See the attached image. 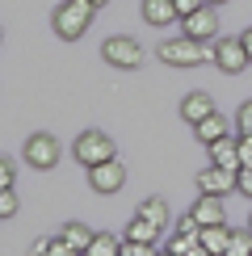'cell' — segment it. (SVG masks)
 <instances>
[{
  "label": "cell",
  "mask_w": 252,
  "mask_h": 256,
  "mask_svg": "<svg viewBox=\"0 0 252 256\" xmlns=\"http://www.w3.org/2000/svg\"><path fill=\"white\" fill-rule=\"evenodd\" d=\"M92 13H97L92 0H63V4L55 8V34L68 38V42L84 38V30L92 26Z\"/></svg>",
  "instance_id": "1"
},
{
  "label": "cell",
  "mask_w": 252,
  "mask_h": 256,
  "mask_svg": "<svg viewBox=\"0 0 252 256\" xmlns=\"http://www.w3.org/2000/svg\"><path fill=\"white\" fill-rule=\"evenodd\" d=\"M160 59L168 63V68H198V63H206V59H214V50H206L198 38H172V42H164L160 46Z\"/></svg>",
  "instance_id": "2"
},
{
  "label": "cell",
  "mask_w": 252,
  "mask_h": 256,
  "mask_svg": "<svg viewBox=\"0 0 252 256\" xmlns=\"http://www.w3.org/2000/svg\"><path fill=\"white\" fill-rule=\"evenodd\" d=\"M101 55H105V63H114V68H122V72H134V68L143 63V46H139L134 38L118 34V38H105Z\"/></svg>",
  "instance_id": "3"
},
{
  "label": "cell",
  "mask_w": 252,
  "mask_h": 256,
  "mask_svg": "<svg viewBox=\"0 0 252 256\" xmlns=\"http://www.w3.org/2000/svg\"><path fill=\"white\" fill-rule=\"evenodd\" d=\"M76 160L84 168H97L105 164V160H114V143H110V134H101V130H84L76 138Z\"/></svg>",
  "instance_id": "4"
},
{
  "label": "cell",
  "mask_w": 252,
  "mask_h": 256,
  "mask_svg": "<svg viewBox=\"0 0 252 256\" xmlns=\"http://www.w3.org/2000/svg\"><path fill=\"white\" fill-rule=\"evenodd\" d=\"M214 63H218V72H227V76H240L252 59H248V50H244L240 38H218L214 42Z\"/></svg>",
  "instance_id": "5"
},
{
  "label": "cell",
  "mask_w": 252,
  "mask_h": 256,
  "mask_svg": "<svg viewBox=\"0 0 252 256\" xmlns=\"http://www.w3.org/2000/svg\"><path fill=\"white\" fill-rule=\"evenodd\" d=\"M26 160H30V168H38V172L55 168L59 164V138L55 134H34L26 143Z\"/></svg>",
  "instance_id": "6"
},
{
  "label": "cell",
  "mask_w": 252,
  "mask_h": 256,
  "mask_svg": "<svg viewBox=\"0 0 252 256\" xmlns=\"http://www.w3.org/2000/svg\"><path fill=\"white\" fill-rule=\"evenodd\" d=\"M122 180H126V168H122L118 156L105 160V164H97V168H88V185L97 189V194H118Z\"/></svg>",
  "instance_id": "7"
},
{
  "label": "cell",
  "mask_w": 252,
  "mask_h": 256,
  "mask_svg": "<svg viewBox=\"0 0 252 256\" xmlns=\"http://www.w3.org/2000/svg\"><path fill=\"white\" fill-rule=\"evenodd\" d=\"M198 189H202V194H240V180H236V172H231V168H223V164H210L202 176H198Z\"/></svg>",
  "instance_id": "8"
},
{
  "label": "cell",
  "mask_w": 252,
  "mask_h": 256,
  "mask_svg": "<svg viewBox=\"0 0 252 256\" xmlns=\"http://www.w3.org/2000/svg\"><path fill=\"white\" fill-rule=\"evenodd\" d=\"M181 26H185V34H189V38H198V42L214 38V34H218V17H214V4H202L198 13L181 17Z\"/></svg>",
  "instance_id": "9"
},
{
  "label": "cell",
  "mask_w": 252,
  "mask_h": 256,
  "mask_svg": "<svg viewBox=\"0 0 252 256\" xmlns=\"http://www.w3.org/2000/svg\"><path fill=\"white\" fill-rule=\"evenodd\" d=\"M189 214L202 222V227H210V222H223L227 210H223V198H218V194H202V198H198V206L189 210Z\"/></svg>",
  "instance_id": "10"
},
{
  "label": "cell",
  "mask_w": 252,
  "mask_h": 256,
  "mask_svg": "<svg viewBox=\"0 0 252 256\" xmlns=\"http://www.w3.org/2000/svg\"><path fill=\"white\" fill-rule=\"evenodd\" d=\"M198 244H202L206 252H214V256H227V244H231V227H227V222H210V227H202Z\"/></svg>",
  "instance_id": "11"
},
{
  "label": "cell",
  "mask_w": 252,
  "mask_h": 256,
  "mask_svg": "<svg viewBox=\"0 0 252 256\" xmlns=\"http://www.w3.org/2000/svg\"><path fill=\"white\" fill-rule=\"evenodd\" d=\"M210 156H214V164L231 168V172H240L244 168V160H240V138H218V143H210Z\"/></svg>",
  "instance_id": "12"
},
{
  "label": "cell",
  "mask_w": 252,
  "mask_h": 256,
  "mask_svg": "<svg viewBox=\"0 0 252 256\" xmlns=\"http://www.w3.org/2000/svg\"><path fill=\"white\" fill-rule=\"evenodd\" d=\"M143 17H147V26H172V21H181L172 0H143Z\"/></svg>",
  "instance_id": "13"
},
{
  "label": "cell",
  "mask_w": 252,
  "mask_h": 256,
  "mask_svg": "<svg viewBox=\"0 0 252 256\" xmlns=\"http://www.w3.org/2000/svg\"><path fill=\"white\" fill-rule=\"evenodd\" d=\"M194 134L210 147V143H218V138H227V134H231V122L223 118V114H210V118H202V122L194 126Z\"/></svg>",
  "instance_id": "14"
},
{
  "label": "cell",
  "mask_w": 252,
  "mask_h": 256,
  "mask_svg": "<svg viewBox=\"0 0 252 256\" xmlns=\"http://www.w3.org/2000/svg\"><path fill=\"white\" fill-rule=\"evenodd\" d=\"M210 114H214V101H210L206 92H189V97L181 101V118L194 122V126L202 122V118H210Z\"/></svg>",
  "instance_id": "15"
},
{
  "label": "cell",
  "mask_w": 252,
  "mask_h": 256,
  "mask_svg": "<svg viewBox=\"0 0 252 256\" xmlns=\"http://www.w3.org/2000/svg\"><path fill=\"white\" fill-rule=\"evenodd\" d=\"M160 231H164V227H156L152 218H143V214H139V218L130 222V227H126V236H122V240H139V244H160Z\"/></svg>",
  "instance_id": "16"
},
{
  "label": "cell",
  "mask_w": 252,
  "mask_h": 256,
  "mask_svg": "<svg viewBox=\"0 0 252 256\" xmlns=\"http://www.w3.org/2000/svg\"><path fill=\"white\" fill-rule=\"evenodd\" d=\"M84 256H122V240L110 236V231H97V236H92V244L84 248Z\"/></svg>",
  "instance_id": "17"
},
{
  "label": "cell",
  "mask_w": 252,
  "mask_h": 256,
  "mask_svg": "<svg viewBox=\"0 0 252 256\" xmlns=\"http://www.w3.org/2000/svg\"><path fill=\"white\" fill-rule=\"evenodd\" d=\"M92 236H97V231H92V227H84V222H68V227H63V240H68L76 252H84V248H88V244H92Z\"/></svg>",
  "instance_id": "18"
},
{
  "label": "cell",
  "mask_w": 252,
  "mask_h": 256,
  "mask_svg": "<svg viewBox=\"0 0 252 256\" xmlns=\"http://www.w3.org/2000/svg\"><path fill=\"white\" fill-rule=\"evenodd\" d=\"M139 214L152 218L156 227H168V206H164V198H143V202H139Z\"/></svg>",
  "instance_id": "19"
},
{
  "label": "cell",
  "mask_w": 252,
  "mask_h": 256,
  "mask_svg": "<svg viewBox=\"0 0 252 256\" xmlns=\"http://www.w3.org/2000/svg\"><path fill=\"white\" fill-rule=\"evenodd\" d=\"M227 256H252V227H244V231H231Z\"/></svg>",
  "instance_id": "20"
},
{
  "label": "cell",
  "mask_w": 252,
  "mask_h": 256,
  "mask_svg": "<svg viewBox=\"0 0 252 256\" xmlns=\"http://www.w3.org/2000/svg\"><path fill=\"white\" fill-rule=\"evenodd\" d=\"M122 256H160L156 244H139V240H122Z\"/></svg>",
  "instance_id": "21"
},
{
  "label": "cell",
  "mask_w": 252,
  "mask_h": 256,
  "mask_svg": "<svg viewBox=\"0 0 252 256\" xmlns=\"http://www.w3.org/2000/svg\"><path fill=\"white\" fill-rule=\"evenodd\" d=\"M236 130H240V134H252V101L240 105V114H236Z\"/></svg>",
  "instance_id": "22"
},
{
  "label": "cell",
  "mask_w": 252,
  "mask_h": 256,
  "mask_svg": "<svg viewBox=\"0 0 252 256\" xmlns=\"http://www.w3.org/2000/svg\"><path fill=\"white\" fill-rule=\"evenodd\" d=\"M17 214V194L13 189H0V218H13Z\"/></svg>",
  "instance_id": "23"
},
{
  "label": "cell",
  "mask_w": 252,
  "mask_h": 256,
  "mask_svg": "<svg viewBox=\"0 0 252 256\" xmlns=\"http://www.w3.org/2000/svg\"><path fill=\"white\" fill-rule=\"evenodd\" d=\"M194 244H198V240H189V236H181V231H176V236L168 240V248H172L176 256H189V248H194Z\"/></svg>",
  "instance_id": "24"
},
{
  "label": "cell",
  "mask_w": 252,
  "mask_h": 256,
  "mask_svg": "<svg viewBox=\"0 0 252 256\" xmlns=\"http://www.w3.org/2000/svg\"><path fill=\"white\" fill-rule=\"evenodd\" d=\"M236 180H240V194H244V198H252V164H244V168H240V172H236Z\"/></svg>",
  "instance_id": "25"
},
{
  "label": "cell",
  "mask_w": 252,
  "mask_h": 256,
  "mask_svg": "<svg viewBox=\"0 0 252 256\" xmlns=\"http://www.w3.org/2000/svg\"><path fill=\"white\" fill-rule=\"evenodd\" d=\"M50 256H84V252H76V248H72L68 240L59 236V240H50Z\"/></svg>",
  "instance_id": "26"
},
{
  "label": "cell",
  "mask_w": 252,
  "mask_h": 256,
  "mask_svg": "<svg viewBox=\"0 0 252 256\" xmlns=\"http://www.w3.org/2000/svg\"><path fill=\"white\" fill-rule=\"evenodd\" d=\"M0 189H13V160H0Z\"/></svg>",
  "instance_id": "27"
},
{
  "label": "cell",
  "mask_w": 252,
  "mask_h": 256,
  "mask_svg": "<svg viewBox=\"0 0 252 256\" xmlns=\"http://www.w3.org/2000/svg\"><path fill=\"white\" fill-rule=\"evenodd\" d=\"M172 4H176V13H181V17H189V13H198L206 0H172Z\"/></svg>",
  "instance_id": "28"
},
{
  "label": "cell",
  "mask_w": 252,
  "mask_h": 256,
  "mask_svg": "<svg viewBox=\"0 0 252 256\" xmlns=\"http://www.w3.org/2000/svg\"><path fill=\"white\" fill-rule=\"evenodd\" d=\"M240 160L252 164V134H240Z\"/></svg>",
  "instance_id": "29"
},
{
  "label": "cell",
  "mask_w": 252,
  "mask_h": 256,
  "mask_svg": "<svg viewBox=\"0 0 252 256\" xmlns=\"http://www.w3.org/2000/svg\"><path fill=\"white\" fill-rule=\"evenodd\" d=\"M30 256H50V240H34L30 244Z\"/></svg>",
  "instance_id": "30"
},
{
  "label": "cell",
  "mask_w": 252,
  "mask_h": 256,
  "mask_svg": "<svg viewBox=\"0 0 252 256\" xmlns=\"http://www.w3.org/2000/svg\"><path fill=\"white\" fill-rule=\"evenodd\" d=\"M240 42H244V50H248V59H252V26L244 30V34H240Z\"/></svg>",
  "instance_id": "31"
},
{
  "label": "cell",
  "mask_w": 252,
  "mask_h": 256,
  "mask_svg": "<svg viewBox=\"0 0 252 256\" xmlns=\"http://www.w3.org/2000/svg\"><path fill=\"white\" fill-rule=\"evenodd\" d=\"M189 256H214V252H206L202 244H194V248H189Z\"/></svg>",
  "instance_id": "32"
},
{
  "label": "cell",
  "mask_w": 252,
  "mask_h": 256,
  "mask_svg": "<svg viewBox=\"0 0 252 256\" xmlns=\"http://www.w3.org/2000/svg\"><path fill=\"white\" fill-rule=\"evenodd\" d=\"M206 4H214V8H218V4H227V0H206Z\"/></svg>",
  "instance_id": "33"
},
{
  "label": "cell",
  "mask_w": 252,
  "mask_h": 256,
  "mask_svg": "<svg viewBox=\"0 0 252 256\" xmlns=\"http://www.w3.org/2000/svg\"><path fill=\"white\" fill-rule=\"evenodd\" d=\"M160 256H176V252H172V248H164V252H160Z\"/></svg>",
  "instance_id": "34"
},
{
  "label": "cell",
  "mask_w": 252,
  "mask_h": 256,
  "mask_svg": "<svg viewBox=\"0 0 252 256\" xmlns=\"http://www.w3.org/2000/svg\"><path fill=\"white\" fill-rule=\"evenodd\" d=\"M92 4H97V8H101V4H110V0H92Z\"/></svg>",
  "instance_id": "35"
},
{
  "label": "cell",
  "mask_w": 252,
  "mask_h": 256,
  "mask_svg": "<svg viewBox=\"0 0 252 256\" xmlns=\"http://www.w3.org/2000/svg\"><path fill=\"white\" fill-rule=\"evenodd\" d=\"M248 227H252V214H248Z\"/></svg>",
  "instance_id": "36"
}]
</instances>
